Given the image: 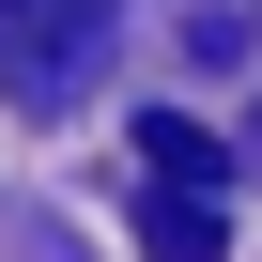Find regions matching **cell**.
Returning a JSON list of instances; mask_svg holds the SVG:
<instances>
[{
  "mask_svg": "<svg viewBox=\"0 0 262 262\" xmlns=\"http://www.w3.org/2000/svg\"><path fill=\"white\" fill-rule=\"evenodd\" d=\"M108 31H123V0H0V93L16 108H93Z\"/></svg>",
  "mask_w": 262,
  "mask_h": 262,
  "instance_id": "6da1fadb",
  "label": "cell"
},
{
  "mask_svg": "<svg viewBox=\"0 0 262 262\" xmlns=\"http://www.w3.org/2000/svg\"><path fill=\"white\" fill-rule=\"evenodd\" d=\"M139 170H155V185H185V201H216V139H201L185 108H139Z\"/></svg>",
  "mask_w": 262,
  "mask_h": 262,
  "instance_id": "7a4b0ae2",
  "label": "cell"
},
{
  "mask_svg": "<svg viewBox=\"0 0 262 262\" xmlns=\"http://www.w3.org/2000/svg\"><path fill=\"white\" fill-rule=\"evenodd\" d=\"M139 247H155V262H216V247H231V216H216V201H185V185H155V201H139Z\"/></svg>",
  "mask_w": 262,
  "mask_h": 262,
  "instance_id": "3957f363",
  "label": "cell"
}]
</instances>
